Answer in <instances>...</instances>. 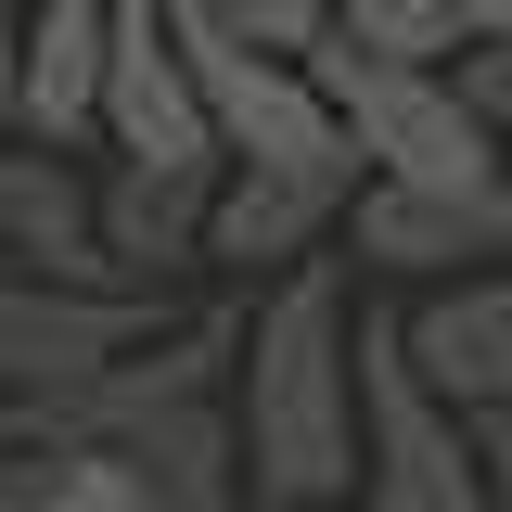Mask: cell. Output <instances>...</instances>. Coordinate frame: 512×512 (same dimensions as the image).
<instances>
[{"label": "cell", "instance_id": "6da1fadb", "mask_svg": "<svg viewBox=\"0 0 512 512\" xmlns=\"http://www.w3.org/2000/svg\"><path fill=\"white\" fill-rule=\"evenodd\" d=\"M231 423H244L256 512H359L372 397H359V269L346 256H320V269L256 295Z\"/></svg>", "mask_w": 512, "mask_h": 512}, {"label": "cell", "instance_id": "7a4b0ae2", "mask_svg": "<svg viewBox=\"0 0 512 512\" xmlns=\"http://www.w3.org/2000/svg\"><path fill=\"white\" fill-rule=\"evenodd\" d=\"M308 77L333 90V116H346V141H359L372 192H487V180H512L500 128L474 116V90H461V77L359 64L346 39H320V64H308Z\"/></svg>", "mask_w": 512, "mask_h": 512}, {"label": "cell", "instance_id": "3957f363", "mask_svg": "<svg viewBox=\"0 0 512 512\" xmlns=\"http://www.w3.org/2000/svg\"><path fill=\"white\" fill-rule=\"evenodd\" d=\"M359 397H372L359 512H487V423H461L423 384L410 308H359Z\"/></svg>", "mask_w": 512, "mask_h": 512}, {"label": "cell", "instance_id": "277c9868", "mask_svg": "<svg viewBox=\"0 0 512 512\" xmlns=\"http://www.w3.org/2000/svg\"><path fill=\"white\" fill-rule=\"evenodd\" d=\"M180 320L167 295H64V282H0V410H77L90 384L154 359Z\"/></svg>", "mask_w": 512, "mask_h": 512}, {"label": "cell", "instance_id": "5b68a950", "mask_svg": "<svg viewBox=\"0 0 512 512\" xmlns=\"http://www.w3.org/2000/svg\"><path fill=\"white\" fill-rule=\"evenodd\" d=\"M346 269H372V282H487L512 269V180L487 192H359V218H346Z\"/></svg>", "mask_w": 512, "mask_h": 512}, {"label": "cell", "instance_id": "8992f818", "mask_svg": "<svg viewBox=\"0 0 512 512\" xmlns=\"http://www.w3.org/2000/svg\"><path fill=\"white\" fill-rule=\"evenodd\" d=\"M0 244H13V282H64V295H141L103 244V180L77 154H0Z\"/></svg>", "mask_w": 512, "mask_h": 512}, {"label": "cell", "instance_id": "52a82bcc", "mask_svg": "<svg viewBox=\"0 0 512 512\" xmlns=\"http://www.w3.org/2000/svg\"><path fill=\"white\" fill-rule=\"evenodd\" d=\"M103 154L116 167H218V128L192 103L167 0H116V77H103Z\"/></svg>", "mask_w": 512, "mask_h": 512}, {"label": "cell", "instance_id": "ba28073f", "mask_svg": "<svg viewBox=\"0 0 512 512\" xmlns=\"http://www.w3.org/2000/svg\"><path fill=\"white\" fill-rule=\"evenodd\" d=\"M359 192L372 180H244V167H231L218 231H205V269H231V282H295V269H320V256H346Z\"/></svg>", "mask_w": 512, "mask_h": 512}, {"label": "cell", "instance_id": "9c48e42d", "mask_svg": "<svg viewBox=\"0 0 512 512\" xmlns=\"http://www.w3.org/2000/svg\"><path fill=\"white\" fill-rule=\"evenodd\" d=\"M103 77H116V0H39L26 13V154H103Z\"/></svg>", "mask_w": 512, "mask_h": 512}, {"label": "cell", "instance_id": "30bf717a", "mask_svg": "<svg viewBox=\"0 0 512 512\" xmlns=\"http://www.w3.org/2000/svg\"><path fill=\"white\" fill-rule=\"evenodd\" d=\"M410 359H423V384L461 423H512V269L410 295Z\"/></svg>", "mask_w": 512, "mask_h": 512}, {"label": "cell", "instance_id": "8fae6325", "mask_svg": "<svg viewBox=\"0 0 512 512\" xmlns=\"http://www.w3.org/2000/svg\"><path fill=\"white\" fill-rule=\"evenodd\" d=\"M218 192H231V167H103V244H116V269L141 295H167L180 269H205Z\"/></svg>", "mask_w": 512, "mask_h": 512}, {"label": "cell", "instance_id": "7c38bea8", "mask_svg": "<svg viewBox=\"0 0 512 512\" xmlns=\"http://www.w3.org/2000/svg\"><path fill=\"white\" fill-rule=\"evenodd\" d=\"M103 448L141 474V500H154V512H256L231 397H205V410H154V423H116Z\"/></svg>", "mask_w": 512, "mask_h": 512}, {"label": "cell", "instance_id": "4fadbf2b", "mask_svg": "<svg viewBox=\"0 0 512 512\" xmlns=\"http://www.w3.org/2000/svg\"><path fill=\"white\" fill-rule=\"evenodd\" d=\"M333 39L359 64H410V77H461L474 64V39H461L448 0H333Z\"/></svg>", "mask_w": 512, "mask_h": 512}, {"label": "cell", "instance_id": "5bb4252c", "mask_svg": "<svg viewBox=\"0 0 512 512\" xmlns=\"http://www.w3.org/2000/svg\"><path fill=\"white\" fill-rule=\"evenodd\" d=\"M39 512H154L116 448H39Z\"/></svg>", "mask_w": 512, "mask_h": 512}, {"label": "cell", "instance_id": "9a60e30c", "mask_svg": "<svg viewBox=\"0 0 512 512\" xmlns=\"http://www.w3.org/2000/svg\"><path fill=\"white\" fill-rule=\"evenodd\" d=\"M231 39H256V52L282 64H320V39H333V0H205Z\"/></svg>", "mask_w": 512, "mask_h": 512}, {"label": "cell", "instance_id": "2e32d148", "mask_svg": "<svg viewBox=\"0 0 512 512\" xmlns=\"http://www.w3.org/2000/svg\"><path fill=\"white\" fill-rule=\"evenodd\" d=\"M461 90H474V116L512 141V52H474V64H461Z\"/></svg>", "mask_w": 512, "mask_h": 512}, {"label": "cell", "instance_id": "e0dca14e", "mask_svg": "<svg viewBox=\"0 0 512 512\" xmlns=\"http://www.w3.org/2000/svg\"><path fill=\"white\" fill-rule=\"evenodd\" d=\"M0 128H26V13H0Z\"/></svg>", "mask_w": 512, "mask_h": 512}, {"label": "cell", "instance_id": "ac0fdd59", "mask_svg": "<svg viewBox=\"0 0 512 512\" xmlns=\"http://www.w3.org/2000/svg\"><path fill=\"white\" fill-rule=\"evenodd\" d=\"M448 13H461V39H474V52H512V0H448Z\"/></svg>", "mask_w": 512, "mask_h": 512}, {"label": "cell", "instance_id": "d6986e66", "mask_svg": "<svg viewBox=\"0 0 512 512\" xmlns=\"http://www.w3.org/2000/svg\"><path fill=\"white\" fill-rule=\"evenodd\" d=\"M487 512H512V423H487Z\"/></svg>", "mask_w": 512, "mask_h": 512}, {"label": "cell", "instance_id": "ffe728a7", "mask_svg": "<svg viewBox=\"0 0 512 512\" xmlns=\"http://www.w3.org/2000/svg\"><path fill=\"white\" fill-rule=\"evenodd\" d=\"M13 448H26V423H13V410H0V461H13Z\"/></svg>", "mask_w": 512, "mask_h": 512}, {"label": "cell", "instance_id": "44dd1931", "mask_svg": "<svg viewBox=\"0 0 512 512\" xmlns=\"http://www.w3.org/2000/svg\"><path fill=\"white\" fill-rule=\"evenodd\" d=\"M0 13H39V0H0Z\"/></svg>", "mask_w": 512, "mask_h": 512}, {"label": "cell", "instance_id": "7402d4cb", "mask_svg": "<svg viewBox=\"0 0 512 512\" xmlns=\"http://www.w3.org/2000/svg\"><path fill=\"white\" fill-rule=\"evenodd\" d=\"M0 282H13V244H0Z\"/></svg>", "mask_w": 512, "mask_h": 512}]
</instances>
